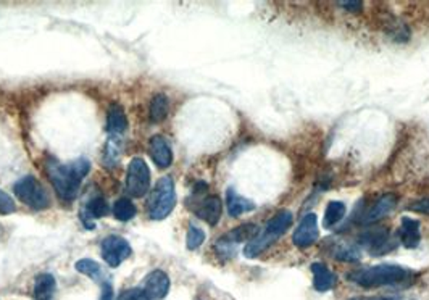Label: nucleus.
Wrapping results in <instances>:
<instances>
[{
	"label": "nucleus",
	"mask_w": 429,
	"mask_h": 300,
	"mask_svg": "<svg viewBox=\"0 0 429 300\" xmlns=\"http://www.w3.org/2000/svg\"><path fill=\"white\" fill-rule=\"evenodd\" d=\"M415 278V273L410 268L400 265L381 263L375 266H366L352 271L347 274V279L360 288L375 289V288H386V286H397L403 283H410Z\"/></svg>",
	"instance_id": "f257e3e1"
},
{
	"label": "nucleus",
	"mask_w": 429,
	"mask_h": 300,
	"mask_svg": "<svg viewBox=\"0 0 429 300\" xmlns=\"http://www.w3.org/2000/svg\"><path fill=\"white\" fill-rule=\"evenodd\" d=\"M46 168L57 194L60 195V199L70 202L78 195L79 186L90 170V163L84 159L76 160L70 165H61L59 161L50 160Z\"/></svg>",
	"instance_id": "f03ea898"
},
{
	"label": "nucleus",
	"mask_w": 429,
	"mask_h": 300,
	"mask_svg": "<svg viewBox=\"0 0 429 300\" xmlns=\"http://www.w3.org/2000/svg\"><path fill=\"white\" fill-rule=\"evenodd\" d=\"M292 221L294 217L290 212L283 210L276 213V215L266 223L265 228L259 230L254 239L247 242L244 247V255L247 259H257V257H260L263 252L268 250L281 236L286 234V231L292 226Z\"/></svg>",
	"instance_id": "7ed1b4c3"
},
{
	"label": "nucleus",
	"mask_w": 429,
	"mask_h": 300,
	"mask_svg": "<svg viewBox=\"0 0 429 300\" xmlns=\"http://www.w3.org/2000/svg\"><path fill=\"white\" fill-rule=\"evenodd\" d=\"M176 206V190L174 183L170 176H163L155 184L154 190L147 200V208H149V217L152 220H163L173 212Z\"/></svg>",
	"instance_id": "20e7f679"
},
{
	"label": "nucleus",
	"mask_w": 429,
	"mask_h": 300,
	"mask_svg": "<svg viewBox=\"0 0 429 300\" xmlns=\"http://www.w3.org/2000/svg\"><path fill=\"white\" fill-rule=\"evenodd\" d=\"M17 197L26 203L32 210H46L50 206V197L47 194L44 186L37 181L34 176H26L21 178L18 183L13 186Z\"/></svg>",
	"instance_id": "39448f33"
},
{
	"label": "nucleus",
	"mask_w": 429,
	"mask_h": 300,
	"mask_svg": "<svg viewBox=\"0 0 429 300\" xmlns=\"http://www.w3.org/2000/svg\"><path fill=\"white\" fill-rule=\"evenodd\" d=\"M397 195L395 194H383L378 199H375L373 202H370L366 207L359 206L355 210L354 221L359 225H375L379 220H383L384 217H388L390 212L397 207Z\"/></svg>",
	"instance_id": "423d86ee"
},
{
	"label": "nucleus",
	"mask_w": 429,
	"mask_h": 300,
	"mask_svg": "<svg viewBox=\"0 0 429 300\" xmlns=\"http://www.w3.org/2000/svg\"><path fill=\"white\" fill-rule=\"evenodd\" d=\"M150 171L149 166L139 157L131 160L126 173V190L132 197H142L149 192Z\"/></svg>",
	"instance_id": "0eeeda50"
},
{
	"label": "nucleus",
	"mask_w": 429,
	"mask_h": 300,
	"mask_svg": "<svg viewBox=\"0 0 429 300\" xmlns=\"http://www.w3.org/2000/svg\"><path fill=\"white\" fill-rule=\"evenodd\" d=\"M359 244L361 247H365L366 252L373 257H381L388 254V252L394 250L395 247L392 239H390L389 230H386V228L365 231L363 234H360L359 237Z\"/></svg>",
	"instance_id": "6e6552de"
},
{
	"label": "nucleus",
	"mask_w": 429,
	"mask_h": 300,
	"mask_svg": "<svg viewBox=\"0 0 429 300\" xmlns=\"http://www.w3.org/2000/svg\"><path fill=\"white\" fill-rule=\"evenodd\" d=\"M100 250H102L103 260L107 261L108 266L117 268L125 261L128 257L131 255V246L126 239L120 236H108L105 237L100 244Z\"/></svg>",
	"instance_id": "1a4fd4ad"
},
{
	"label": "nucleus",
	"mask_w": 429,
	"mask_h": 300,
	"mask_svg": "<svg viewBox=\"0 0 429 300\" xmlns=\"http://www.w3.org/2000/svg\"><path fill=\"white\" fill-rule=\"evenodd\" d=\"M319 239V228H318V218L315 213H307L302 220H300L299 226L295 228L292 234V244L299 249H308L313 244H317Z\"/></svg>",
	"instance_id": "9d476101"
},
{
	"label": "nucleus",
	"mask_w": 429,
	"mask_h": 300,
	"mask_svg": "<svg viewBox=\"0 0 429 300\" xmlns=\"http://www.w3.org/2000/svg\"><path fill=\"white\" fill-rule=\"evenodd\" d=\"M144 290L149 300H161L166 297L170 290V278L165 271L154 270L152 273L146 276L144 279Z\"/></svg>",
	"instance_id": "9b49d317"
},
{
	"label": "nucleus",
	"mask_w": 429,
	"mask_h": 300,
	"mask_svg": "<svg viewBox=\"0 0 429 300\" xmlns=\"http://www.w3.org/2000/svg\"><path fill=\"white\" fill-rule=\"evenodd\" d=\"M194 212L202 221L208 223L210 226H217L221 220L223 213L221 199L218 197V195H208V197H205L202 202L199 203Z\"/></svg>",
	"instance_id": "f8f14e48"
},
{
	"label": "nucleus",
	"mask_w": 429,
	"mask_h": 300,
	"mask_svg": "<svg viewBox=\"0 0 429 300\" xmlns=\"http://www.w3.org/2000/svg\"><path fill=\"white\" fill-rule=\"evenodd\" d=\"M149 154L152 157V160H154V163L161 170L168 168L171 161H173V152H171V147L168 142H166L165 137L161 136L150 137Z\"/></svg>",
	"instance_id": "ddd939ff"
},
{
	"label": "nucleus",
	"mask_w": 429,
	"mask_h": 300,
	"mask_svg": "<svg viewBox=\"0 0 429 300\" xmlns=\"http://www.w3.org/2000/svg\"><path fill=\"white\" fill-rule=\"evenodd\" d=\"M400 244L405 249H417L421 241V231H419V221L413 220V218L403 217L400 221V228L397 231Z\"/></svg>",
	"instance_id": "4468645a"
},
{
	"label": "nucleus",
	"mask_w": 429,
	"mask_h": 300,
	"mask_svg": "<svg viewBox=\"0 0 429 300\" xmlns=\"http://www.w3.org/2000/svg\"><path fill=\"white\" fill-rule=\"evenodd\" d=\"M310 270H312L313 273L315 290H318V292H328V290H331L336 286L337 283L336 274L332 273L330 266L323 263V261H315V263H312V266H310Z\"/></svg>",
	"instance_id": "2eb2a0df"
},
{
	"label": "nucleus",
	"mask_w": 429,
	"mask_h": 300,
	"mask_svg": "<svg viewBox=\"0 0 429 300\" xmlns=\"http://www.w3.org/2000/svg\"><path fill=\"white\" fill-rule=\"evenodd\" d=\"M226 207L228 213L232 218H239L241 215H244L247 212H254L255 210V203L252 200L242 197L236 192L235 189H228L226 192Z\"/></svg>",
	"instance_id": "dca6fc26"
},
{
	"label": "nucleus",
	"mask_w": 429,
	"mask_h": 300,
	"mask_svg": "<svg viewBox=\"0 0 429 300\" xmlns=\"http://www.w3.org/2000/svg\"><path fill=\"white\" fill-rule=\"evenodd\" d=\"M331 255L332 259L346 261V263H354V261H359L361 259V249L359 244H354V242H336L331 247Z\"/></svg>",
	"instance_id": "f3484780"
},
{
	"label": "nucleus",
	"mask_w": 429,
	"mask_h": 300,
	"mask_svg": "<svg viewBox=\"0 0 429 300\" xmlns=\"http://www.w3.org/2000/svg\"><path fill=\"white\" fill-rule=\"evenodd\" d=\"M108 213V206L107 202L102 197H95L90 200V202L86 206V208L81 212V220L84 221V226L92 230L94 223L92 220H97V218H102Z\"/></svg>",
	"instance_id": "a211bd4d"
},
{
	"label": "nucleus",
	"mask_w": 429,
	"mask_h": 300,
	"mask_svg": "<svg viewBox=\"0 0 429 300\" xmlns=\"http://www.w3.org/2000/svg\"><path fill=\"white\" fill-rule=\"evenodd\" d=\"M128 128V118L120 103H112L107 113V131L110 134H121Z\"/></svg>",
	"instance_id": "6ab92c4d"
},
{
	"label": "nucleus",
	"mask_w": 429,
	"mask_h": 300,
	"mask_svg": "<svg viewBox=\"0 0 429 300\" xmlns=\"http://www.w3.org/2000/svg\"><path fill=\"white\" fill-rule=\"evenodd\" d=\"M55 278L50 273H42L34 281V299L36 300H50L55 294Z\"/></svg>",
	"instance_id": "aec40b11"
},
{
	"label": "nucleus",
	"mask_w": 429,
	"mask_h": 300,
	"mask_svg": "<svg viewBox=\"0 0 429 300\" xmlns=\"http://www.w3.org/2000/svg\"><path fill=\"white\" fill-rule=\"evenodd\" d=\"M346 213H347V207L344 202H341V200H331L325 210L323 225H325V228H328V230H331V228H335L337 223H341L342 220H344Z\"/></svg>",
	"instance_id": "412c9836"
},
{
	"label": "nucleus",
	"mask_w": 429,
	"mask_h": 300,
	"mask_svg": "<svg viewBox=\"0 0 429 300\" xmlns=\"http://www.w3.org/2000/svg\"><path fill=\"white\" fill-rule=\"evenodd\" d=\"M74 268H76V271H79L81 274H86V276H89L90 279L99 281L100 286H102L103 283H108V279L103 276L102 266H100L97 261L89 260V259H83V260L76 261Z\"/></svg>",
	"instance_id": "4be33fe9"
},
{
	"label": "nucleus",
	"mask_w": 429,
	"mask_h": 300,
	"mask_svg": "<svg viewBox=\"0 0 429 300\" xmlns=\"http://www.w3.org/2000/svg\"><path fill=\"white\" fill-rule=\"evenodd\" d=\"M170 112V100L165 94L154 95L150 102V120L154 123H161L166 120Z\"/></svg>",
	"instance_id": "5701e85b"
},
{
	"label": "nucleus",
	"mask_w": 429,
	"mask_h": 300,
	"mask_svg": "<svg viewBox=\"0 0 429 300\" xmlns=\"http://www.w3.org/2000/svg\"><path fill=\"white\" fill-rule=\"evenodd\" d=\"M136 206L131 202L130 199L123 197L118 199L113 206V217L117 218L118 221H130L136 217Z\"/></svg>",
	"instance_id": "b1692460"
},
{
	"label": "nucleus",
	"mask_w": 429,
	"mask_h": 300,
	"mask_svg": "<svg viewBox=\"0 0 429 300\" xmlns=\"http://www.w3.org/2000/svg\"><path fill=\"white\" fill-rule=\"evenodd\" d=\"M237 246L239 244H236L230 236L225 234L214 242V250H217L218 257H221V259H232V257L236 255Z\"/></svg>",
	"instance_id": "393cba45"
},
{
	"label": "nucleus",
	"mask_w": 429,
	"mask_h": 300,
	"mask_svg": "<svg viewBox=\"0 0 429 300\" xmlns=\"http://www.w3.org/2000/svg\"><path fill=\"white\" fill-rule=\"evenodd\" d=\"M203 241H205V232L200 230L199 226L190 225L189 231H188V237H186V244H188V249L189 250L199 249V247L203 244Z\"/></svg>",
	"instance_id": "a878e982"
},
{
	"label": "nucleus",
	"mask_w": 429,
	"mask_h": 300,
	"mask_svg": "<svg viewBox=\"0 0 429 300\" xmlns=\"http://www.w3.org/2000/svg\"><path fill=\"white\" fill-rule=\"evenodd\" d=\"M15 210L17 206L13 202V199L0 189V215H10V213H15Z\"/></svg>",
	"instance_id": "bb28decb"
},
{
	"label": "nucleus",
	"mask_w": 429,
	"mask_h": 300,
	"mask_svg": "<svg viewBox=\"0 0 429 300\" xmlns=\"http://www.w3.org/2000/svg\"><path fill=\"white\" fill-rule=\"evenodd\" d=\"M407 208L408 210L415 212V213H419V215L429 217V197H423L419 200H415V202L408 203Z\"/></svg>",
	"instance_id": "cd10ccee"
},
{
	"label": "nucleus",
	"mask_w": 429,
	"mask_h": 300,
	"mask_svg": "<svg viewBox=\"0 0 429 300\" xmlns=\"http://www.w3.org/2000/svg\"><path fill=\"white\" fill-rule=\"evenodd\" d=\"M117 300H149V297H147L142 289L132 288V289L125 290V292H123Z\"/></svg>",
	"instance_id": "c85d7f7f"
},
{
	"label": "nucleus",
	"mask_w": 429,
	"mask_h": 300,
	"mask_svg": "<svg viewBox=\"0 0 429 300\" xmlns=\"http://www.w3.org/2000/svg\"><path fill=\"white\" fill-rule=\"evenodd\" d=\"M336 6L344 8L347 13H360L361 10H363L365 3L363 2H339V3H336Z\"/></svg>",
	"instance_id": "c756f323"
},
{
	"label": "nucleus",
	"mask_w": 429,
	"mask_h": 300,
	"mask_svg": "<svg viewBox=\"0 0 429 300\" xmlns=\"http://www.w3.org/2000/svg\"><path fill=\"white\" fill-rule=\"evenodd\" d=\"M100 300H113V289L110 283L102 284V295H100Z\"/></svg>",
	"instance_id": "7c9ffc66"
},
{
	"label": "nucleus",
	"mask_w": 429,
	"mask_h": 300,
	"mask_svg": "<svg viewBox=\"0 0 429 300\" xmlns=\"http://www.w3.org/2000/svg\"><path fill=\"white\" fill-rule=\"evenodd\" d=\"M350 300H394V299H390V297H378V295H376V297H354V299H350Z\"/></svg>",
	"instance_id": "2f4dec72"
}]
</instances>
